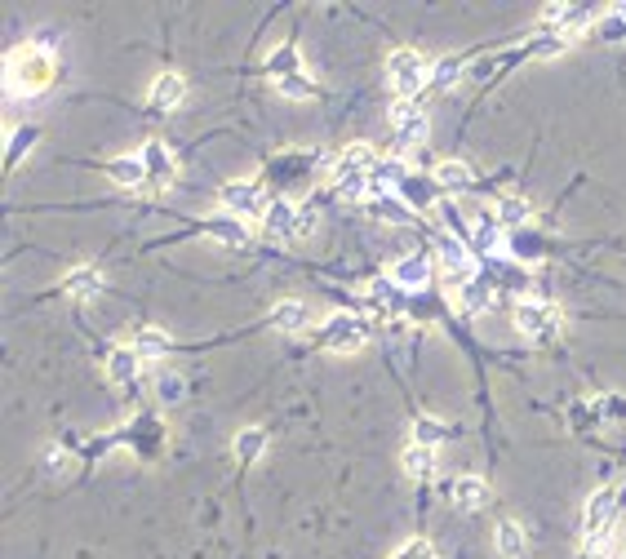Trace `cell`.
<instances>
[{"instance_id":"38","label":"cell","mask_w":626,"mask_h":559,"mask_svg":"<svg viewBox=\"0 0 626 559\" xmlns=\"http://www.w3.org/2000/svg\"><path fill=\"white\" fill-rule=\"evenodd\" d=\"M471 245L480 249V253L498 245V218H480V222H476V240H471Z\"/></svg>"},{"instance_id":"19","label":"cell","mask_w":626,"mask_h":559,"mask_svg":"<svg viewBox=\"0 0 626 559\" xmlns=\"http://www.w3.org/2000/svg\"><path fill=\"white\" fill-rule=\"evenodd\" d=\"M436 187H440V191H467V187H471V165H467V160H440V165H436Z\"/></svg>"},{"instance_id":"26","label":"cell","mask_w":626,"mask_h":559,"mask_svg":"<svg viewBox=\"0 0 626 559\" xmlns=\"http://www.w3.org/2000/svg\"><path fill=\"white\" fill-rule=\"evenodd\" d=\"M134 351H139V360H160V355L169 351V333H165V329H139Z\"/></svg>"},{"instance_id":"34","label":"cell","mask_w":626,"mask_h":559,"mask_svg":"<svg viewBox=\"0 0 626 559\" xmlns=\"http://www.w3.org/2000/svg\"><path fill=\"white\" fill-rule=\"evenodd\" d=\"M213 236H218L222 245H236V249L249 245V231H244L236 218H213Z\"/></svg>"},{"instance_id":"2","label":"cell","mask_w":626,"mask_h":559,"mask_svg":"<svg viewBox=\"0 0 626 559\" xmlns=\"http://www.w3.org/2000/svg\"><path fill=\"white\" fill-rule=\"evenodd\" d=\"M386 80L395 89V98H414L417 89L431 80V67L417 49H391L386 54Z\"/></svg>"},{"instance_id":"12","label":"cell","mask_w":626,"mask_h":559,"mask_svg":"<svg viewBox=\"0 0 626 559\" xmlns=\"http://www.w3.org/2000/svg\"><path fill=\"white\" fill-rule=\"evenodd\" d=\"M142 165H147V178H151V182H160V187L174 182V151L160 138H151L142 147Z\"/></svg>"},{"instance_id":"24","label":"cell","mask_w":626,"mask_h":559,"mask_svg":"<svg viewBox=\"0 0 626 559\" xmlns=\"http://www.w3.org/2000/svg\"><path fill=\"white\" fill-rule=\"evenodd\" d=\"M231 449H236V457H241V462H258V457L267 453V431H262V426H244Z\"/></svg>"},{"instance_id":"22","label":"cell","mask_w":626,"mask_h":559,"mask_svg":"<svg viewBox=\"0 0 626 559\" xmlns=\"http://www.w3.org/2000/svg\"><path fill=\"white\" fill-rule=\"evenodd\" d=\"M139 351L134 347H116L111 355H107V378L111 382H129V378H139Z\"/></svg>"},{"instance_id":"9","label":"cell","mask_w":626,"mask_h":559,"mask_svg":"<svg viewBox=\"0 0 626 559\" xmlns=\"http://www.w3.org/2000/svg\"><path fill=\"white\" fill-rule=\"evenodd\" d=\"M272 324H276L280 333H307L312 329V307L298 302V298H284V302L272 307Z\"/></svg>"},{"instance_id":"32","label":"cell","mask_w":626,"mask_h":559,"mask_svg":"<svg viewBox=\"0 0 626 559\" xmlns=\"http://www.w3.org/2000/svg\"><path fill=\"white\" fill-rule=\"evenodd\" d=\"M524 218H529V200L524 196H502L498 200V222L502 227H520Z\"/></svg>"},{"instance_id":"28","label":"cell","mask_w":626,"mask_h":559,"mask_svg":"<svg viewBox=\"0 0 626 559\" xmlns=\"http://www.w3.org/2000/svg\"><path fill=\"white\" fill-rule=\"evenodd\" d=\"M267 71H272V80H284V76H298L303 63H298V49L293 45H280L276 54L267 58Z\"/></svg>"},{"instance_id":"27","label":"cell","mask_w":626,"mask_h":559,"mask_svg":"<svg viewBox=\"0 0 626 559\" xmlns=\"http://www.w3.org/2000/svg\"><path fill=\"white\" fill-rule=\"evenodd\" d=\"M40 471H45L49 480H63L71 471V453L63 444H45V449H40Z\"/></svg>"},{"instance_id":"11","label":"cell","mask_w":626,"mask_h":559,"mask_svg":"<svg viewBox=\"0 0 626 559\" xmlns=\"http://www.w3.org/2000/svg\"><path fill=\"white\" fill-rule=\"evenodd\" d=\"M613 515H618V497H613V489L591 493V502H587V537H600L604 528L613 524Z\"/></svg>"},{"instance_id":"37","label":"cell","mask_w":626,"mask_h":559,"mask_svg":"<svg viewBox=\"0 0 626 559\" xmlns=\"http://www.w3.org/2000/svg\"><path fill=\"white\" fill-rule=\"evenodd\" d=\"M391 559H436V546H431L426 537H409Z\"/></svg>"},{"instance_id":"25","label":"cell","mask_w":626,"mask_h":559,"mask_svg":"<svg viewBox=\"0 0 626 559\" xmlns=\"http://www.w3.org/2000/svg\"><path fill=\"white\" fill-rule=\"evenodd\" d=\"M298 227V209L289 205V200H272V209H267V236H289Z\"/></svg>"},{"instance_id":"30","label":"cell","mask_w":626,"mask_h":559,"mask_svg":"<svg viewBox=\"0 0 626 559\" xmlns=\"http://www.w3.org/2000/svg\"><path fill=\"white\" fill-rule=\"evenodd\" d=\"M445 422H436V418H417L414 422V444L417 449H436V444H445Z\"/></svg>"},{"instance_id":"23","label":"cell","mask_w":626,"mask_h":559,"mask_svg":"<svg viewBox=\"0 0 626 559\" xmlns=\"http://www.w3.org/2000/svg\"><path fill=\"white\" fill-rule=\"evenodd\" d=\"M462 67H467V58L462 54H445V58H436V67H431V89L440 94V89H453L457 85V76H462Z\"/></svg>"},{"instance_id":"3","label":"cell","mask_w":626,"mask_h":559,"mask_svg":"<svg viewBox=\"0 0 626 559\" xmlns=\"http://www.w3.org/2000/svg\"><path fill=\"white\" fill-rule=\"evenodd\" d=\"M320 347L324 351H334V355H355V351L369 342V324L360 320V315H329L324 324H320Z\"/></svg>"},{"instance_id":"21","label":"cell","mask_w":626,"mask_h":559,"mask_svg":"<svg viewBox=\"0 0 626 559\" xmlns=\"http://www.w3.org/2000/svg\"><path fill=\"white\" fill-rule=\"evenodd\" d=\"M493 546H498V555L520 559L524 555V528L516 524V520H498V528H493Z\"/></svg>"},{"instance_id":"14","label":"cell","mask_w":626,"mask_h":559,"mask_svg":"<svg viewBox=\"0 0 626 559\" xmlns=\"http://www.w3.org/2000/svg\"><path fill=\"white\" fill-rule=\"evenodd\" d=\"M440 267L457 280H471V271H476L471 253H467V245H462L457 236H445V240H440Z\"/></svg>"},{"instance_id":"33","label":"cell","mask_w":626,"mask_h":559,"mask_svg":"<svg viewBox=\"0 0 626 559\" xmlns=\"http://www.w3.org/2000/svg\"><path fill=\"white\" fill-rule=\"evenodd\" d=\"M156 395H160V404H182V395H187L182 373H160L156 378Z\"/></svg>"},{"instance_id":"4","label":"cell","mask_w":626,"mask_h":559,"mask_svg":"<svg viewBox=\"0 0 626 559\" xmlns=\"http://www.w3.org/2000/svg\"><path fill=\"white\" fill-rule=\"evenodd\" d=\"M516 329H520L524 338H533V342H551L559 329V311L551 307V302H520L516 307Z\"/></svg>"},{"instance_id":"13","label":"cell","mask_w":626,"mask_h":559,"mask_svg":"<svg viewBox=\"0 0 626 559\" xmlns=\"http://www.w3.org/2000/svg\"><path fill=\"white\" fill-rule=\"evenodd\" d=\"M449 497H453V506H462V511H480L488 502V484L480 475H457L449 484Z\"/></svg>"},{"instance_id":"5","label":"cell","mask_w":626,"mask_h":559,"mask_svg":"<svg viewBox=\"0 0 626 559\" xmlns=\"http://www.w3.org/2000/svg\"><path fill=\"white\" fill-rule=\"evenodd\" d=\"M374 169H378V151L369 142H351L347 151L334 160V182L347 187V182H360V178H374Z\"/></svg>"},{"instance_id":"8","label":"cell","mask_w":626,"mask_h":559,"mask_svg":"<svg viewBox=\"0 0 626 559\" xmlns=\"http://www.w3.org/2000/svg\"><path fill=\"white\" fill-rule=\"evenodd\" d=\"M98 289H103V271L89 267V262H85V267H71L67 276H63V293L76 298V302H94Z\"/></svg>"},{"instance_id":"7","label":"cell","mask_w":626,"mask_h":559,"mask_svg":"<svg viewBox=\"0 0 626 559\" xmlns=\"http://www.w3.org/2000/svg\"><path fill=\"white\" fill-rule=\"evenodd\" d=\"M542 18L559 36H578L582 27H591V18H604V9H595V5H547Z\"/></svg>"},{"instance_id":"16","label":"cell","mask_w":626,"mask_h":559,"mask_svg":"<svg viewBox=\"0 0 626 559\" xmlns=\"http://www.w3.org/2000/svg\"><path fill=\"white\" fill-rule=\"evenodd\" d=\"M453 307L462 315H485L488 311V289L480 280H462V284L453 289Z\"/></svg>"},{"instance_id":"36","label":"cell","mask_w":626,"mask_h":559,"mask_svg":"<svg viewBox=\"0 0 626 559\" xmlns=\"http://www.w3.org/2000/svg\"><path fill=\"white\" fill-rule=\"evenodd\" d=\"M276 85H280V94H284V98H298V103H307V98L315 94V85L303 76V71H298V76H284V80H276Z\"/></svg>"},{"instance_id":"1","label":"cell","mask_w":626,"mask_h":559,"mask_svg":"<svg viewBox=\"0 0 626 559\" xmlns=\"http://www.w3.org/2000/svg\"><path fill=\"white\" fill-rule=\"evenodd\" d=\"M49 76H54V58H49V49H40V45H23V49L9 54L5 89H9V98H36V94L49 85Z\"/></svg>"},{"instance_id":"35","label":"cell","mask_w":626,"mask_h":559,"mask_svg":"<svg viewBox=\"0 0 626 559\" xmlns=\"http://www.w3.org/2000/svg\"><path fill=\"white\" fill-rule=\"evenodd\" d=\"M569 49V36H542V40H529L524 45V54H533V58H556Z\"/></svg>"},{"instance_id":"6","label":"cell","mask_w":626,"mask_h":559,"mask_svg":"<svg viewBox=\"0 0 626 559\" xmlns=\"http://www.w3.org/2000/svg\"><path fill=\"white\" fill-rule=\"evenodd\" d=\"M222 205H227V213H236V218H267V209H272L267 191L253 187V182H227V187H222Z\"/></svg>"},{"instance_id":"17","label":"cell","mask_w":626,"mask_h":559,"mask_svg":"<svg viewBox=\"0 0 626 559\" xmlns=\"http://www.w3.org/2000/svg\"><path fill=\"white\" fill-rule=\"evenodd\" d=\"M426 280H431V262H426L422 253L395 262V271H391V284H395V289H422Z\"/></svg>"},{"instance_id":"31","label":"cell","mask_w":626,"mask_h":559,"mask_svg":"<svg viewBox=\"0 0 626 559\" xmlns=\"http://www.w3.org/2000/svg\"><path fill=\"white\" fill-rule=\"evenodd\" d=\"M36 138H40V129H36V125H18V129L9 134V147H5V165H18V160H23V151H27Z\"/></svg>"},{"instance_id":"20","label":"cell","mask_w":626,"mask_h":559,"mask_svg":"<svg viewBox=\"0 0 626 559\" xmlns=\"http://www.w3.org/2000/svg\"><path fill=\"white\" fill-rule=\"evenodd\" d=\"M400 466H405V475L409 480H436V471H440V462H436V449H405L400 457Z\"/></svg>"},{"instance_id":"15","label":"cell","mask_w":626,"mask_h":559,"mask_svg":"<svg viewBox=\"0 0 626 559\" xmlns=\"http://www.w3.org/2000/svg\"><path fill=\"white\" fill-rule=\"evenodd\" d=\"M391 125L405 134V138H417L422 129H426V116H422V107L414 98H395L391 103Z\"/></svg>"},{"instance_id":"18","label":"cell","mask_w":626,"mask_h":559,"mask_svg":"<svg viewBox=\"0 0 626 559\" xmlns=\"http://www.w3.org/2000/svg\"><path fill=\"white\" fill-rule=\"evenodd\" d=\"M107 178H111L116 187H142V182H147V165H142V156H116V160L107 165Z\"/></svg>"},{"instance_id":"29","label":"cell","mask_w":626,"mask_h":559,"mask_svg":"<svg viewBox=\"0 0 626 559\" xmlns=\"http://www.w3.org/2000/svg\"><path fill=\"white\" fill-rule=\"evenodd\" d=\"M364 209L374 213V218H383V222H409V209H405L395 196H369Z\"/></svg>"},{"instance_id":"10","label":"cell","mask_w":626,"mask_h":559,"mask_svg":"<svg viewBox=\"0 0 626 559\" xmlns=\"http://www.w3.org/2000/svg\"><path fill=\"white\" fill-rule=\"evenodd\" d=\"M151 107H160V111H174L182 98H187V80L178 76V71H160L156 80H151Z\"/></svg>"}]
</instances>
